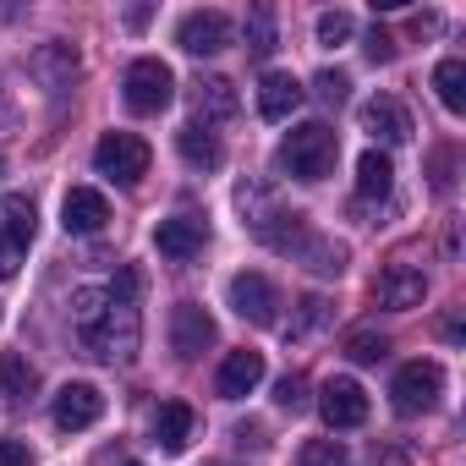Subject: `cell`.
<instances>
[{
    "label": "cell",
    "instance_id": "1",
    "mask_svg": "<svg viewBox=\"0 0 466 466\" xmlns=\"http://www.w3.org/2000/svg\"><path fill=\"white\" fill-rule=\"evenodd\" d=\"M72 329H77V340L88 346V357H99V362H137V346H143V319H137V308L132 302H116L105 286H83V291H72Z\"/></svg>",
    "mask_w": 466,
    "mask_h": 466
},
{
    "label": "cell",
    "instance_id": "2",
    "mask_svg": "<svg viewBox=\"0 0 466 466\" xmlns=\"http://www.w3.org/2000/svg\"><path fill=\"white\" fill-rule=\"evenodd\" d=\"M280 170L291 176V181H324V176H335V159H340V137H335V127L329 121H302V127H291L286 132V143H280Z\"/></svg>",
    "mask_w": 466,
    "mask_h": 466
},
{
    "label": "cell",
    "instance_id": "3",
    "mask_svg": "<svg viewBox=\"0 0 466 466\" xmlns=\"http://www.w3.org/2000/svg\"><path fill=\"white\" fill-rule=\"evenodd\" d=\"M121 99H127L132 116H159V110L176 99V72H170L159 56H143V61L127 66V77H121Z\"/></svg>",
    "mask_w": 466,
    "mask_h": 466
},
{
    "label": "cell",
    "instance_id": "4",
    "mask_svg": "<svg viewBox=\"0 0 466 466\" xmlns=\"http://www.w3.org/2000/svg\"><path fill=\"white\" fill-rule=\"evenodd\" d=\"M148 159H154V148H148L137 132H105V137L94 143V170L110 176L116 187H137V181L148 176Z\"/></svg>",
    "mask_w": 466,
    "mask_h": 466
},
{
    "label": "cell",
    "instance_id": "5",
    "mask_svg": "<svg viewBox=\"0 0 466 466\" xmlns=\"http://www.w3.org/2000/svg\"><path fill=\"white\" fill-rule=\"evenodd\" d=\"M34 230H39V214H34V198H0V280H17L23 269V253L34 248Z\"/></svg>",
    "mask_w": 466,
    "mask_h": 466
},
{
    "label": "cell",
    "instance_id": "6",
    "mask_svg": "<svg viewBox=\"0 0 466 466\" xmlns=\"http://www.w3.org/2000/svg\"><path fill=\"white\" fill-rule=\"evenodd\" d=\"M439 395H444V368L428 362V357L406 362V368L395 373V384H390V406H395L400 417H422Z\"/></svg>",
    "mask_w": 466,
    "mask_h": 466
},
{
    "label": "cell",
    "instance_id": "7",
    "mask_svg": "<svg viewBox=\"0 0 466 466\" xmlns=\"http://www.w3.org/2000/svg\"><path fill=\"white\" fill-rule=\"evenodd\" d=\"M225 297H230V308H237V319H248V324H258V329L280 324V291H275V280H269V275H258V269L230 275Z\"/></svg>",
    "mask_w": 466,
    "mask_h": 466
},
{
    "label": "cell",
    "instance_id": "8",
    "mask_svg": "<svg viewBox=\"0 0 466 466\" xmlns=\"http://www.w3.org/2000/svg\"><path fill=\"white\" fill-rule=\"evenodd\" d=\"M357 121H362V132L373 137V148H379V154H384V148H400V143L411 137V116H406V105H400V99H390V94L362 99Z\"/></svg>",
    "mask_w": 466,
    "mask_h": 466
},
{
    "label": "cell",
    "instance_id": "9",
    "mask_svg": "<svg viewBox=\"0 0 466 466\" xmlns=\"http://www.w3.org/2000/svg\"><path fill=\"white\" fill-rule=\"evenodd\" d=\"M230 39H237V23H230L225 12H187L176 23V45L187 56H219Z\"/></svg>",
    "mask_w": 466,
    "mask_h": 466
},
{
    "label": "cell",
    "instance_id": "10",
    "mask_svg": "<svg viewBox=\"0 0 466 466\" xmlns=\"http://www.w3.org/2000/svg\"><path fill=\"white\" fill-rule=\"evenodd\" d=\"M319 417L329 428H362L368 422V390L357 379H324L319 384Z\"/></svg>",
    "mask_w": 466,
    "mask_h": 466
},
{
    "label": "cell",
    "instance_id": "11",
    "mask_svg": "<svg viewBox=\"0 0 466 466\" xmlns=\"http://www.w3.org/2000/svg\"><path fill=\"white\" fill-rule=\"evenodd\" d=\"M187 99H192V127H219V121H230L242 110L237 83H230V77H198L187 88Z\"/></svg>",
    "mask_w": 466,
    "mask_h": 466
},
{
    "label": "cell",
    "instance_id": "12",
    "mask_svg": "<svg viewBox=\"0 0 466 466\" xmlns=\"http://www.w3.org/2000/svg\"><path fill=\"white\" fill-rule=\"evenodd\" d=\"M422 297H428V275L411 269V264H390L373 280V302L390 308V313H411V308H422Z\"/></svg>",
    "mask_w": 466,
    "mask_h": 466
},
{
    "label": "cell",
    "instance_id": "13",
    "mask_svg": "<svg viewBox=\"0 0 466 466\" xmlns=\"http://www.w3.org/2000/svg\"><path fill=\"white\" fill-rule=\"evenodd\" d=\"M203 242H208V219H198V214H170V219H159V230H154V248H159L170 264L198 258Z\"/></svg>",
    "mask_w": 466,
    "mask_h": 466
},
{
    "label": "cell",
    "instance_id": "14",
    "mask_svg": "<svg viewBox=\"0 0 466 466\" xmlns=\"http://www.w3.org/2000/svg\"><path fill=\"white\" fill-rule=\"evenodd\" d=\"M61 225H66V237H99V230L110 225V203L99 187H72L61 198Z\"/></svg>",
    "mask_w": 466,
    "mask_h": 466
},
{
    "label": "cell",
    "instance_id": "15",
    "mask_svg": "<svg viewBox=\"0 0 466 466\" xmlns=\"http://www.w3.org/2000/svg\"><path fill=\"white\" fill-rule=\"evenodd\" d=\"M105 417V390L99 384H61V395H56V428H66V433H83V428H94Z\"/></svg>",
    "mask_w": 466,
    "mask_h": 466
},
{
    "label": "cell",
    "instance_id": "16",
    "mask_svg": "<svg viewBox=\"0 0 466 466\" xmlns=\"http://www.w3.org/2000/svg\"><path fill=\"white\" fill-rule=\"evenodd\" d=\"M214 346V319L198 308V302H181L176 313H170V351L181 357V362H192V357H203Z\"/></svg>",
    "mask_w": 466,
    "mask_h": 466
},
{
    "label": "cell",
    "instance_id": "17",
    "mask_svg": "<svg viewBox=\"0 0 466 466\" xmlns=\"http://www.w3.org/2000/svg\"><path fill=\"white\" fill-rule=\"evenodd\" d=\"M264 384V351H230L214 373V395L219 400H242Z\"/></svg>",
    "mask_w": 466,
    "mask_h": 466
},
{
    "label": "cell",
    "instance_id": "18",
    "mask_svg": "<svg viewBox=\"0 0 466 466\" xmlns=\"http://www.w3.org/2000/svg\"><path fill=\"white\" fill-rule=\"evenodd\" d=\"M192 428H198V411H192L187 400H165V406L154 411V444H159L165 455H181V450L192 444Z\"/></svg>",
    "mask_w": 466,
    "mask_h": 466
},
{
    "label": "cell",
    "instance_id": "19",
    "mask_svg": "<svg viewBox=\"0 0 466 466\" xmlns=\"http://www.w3.org/2000/svg\"><path fill=\"white\" fill-rule=\"evenodd\" d=\"M302 83L291 77V72H264V83H258V116L264 121H286L297 105H302Z\"/></svg>",
    "mask_w": 466,
    "mask_h": 466
},
{
    "label": "cell",
    "instance_id": "20",
    "mask_svg": "<svg viewBox=\"0 0 466 466\" xmlns=\"http://www.w3.org/2000/svg\"><path fill=\"white\" fill-rule=\"evenodd\" d=\"M77 66H83V61H77V50H72V45H61V39H56V45H39V50H34V61H28V72H34L45 88H66V83L77 77Z\"/></svg>",
    "mask_w": 466,
    "mask_h": 466
},
{
    "label": "cell",
    "instance_id": "21",
    "mask_svg": "<svg viewBox=\"0 0 466 466\" xmlns=\"http://www.w3.org/2000/svg\"><path fill=\"white\" fill-rule=\"evenodd\" d=\"M176 148H181V159H187L192 170H219V165H225V143H219L208 127H192V121H187V127L176 132Z\"/></svg>",
    "mask_w": 466,
    "mask_h": 466
},
{
    "label": "cell",
    "instance_id": "22",
    "mask_svg": "<svg viewBox=\"0 0 466 466\" xmlns=\"http://www.w3.org/2000/svg\"><path fill=\"white\" fill-rule=\"evenodd\" d=\"M390 187H395V165H390V154L368 148V154L357 159V198L373 203V198H390Z\"/></svg>",
    "mask_w": 466,
    "mask_h": 466
},
{
    "label": "cell",
    "instance_id": "23",
    "mask_svg": "<svg viewBox=\"0 0 466 466\" xmlns=\"http://www.w3.org/2000/svg\"><path fill=\"white\" fill-rule=\"evenodd\" d=\"M335 319V302L329 297H319V291H308L297 308H291V324H286V340H313L324 324Z\"/></svg>",
    "mask_w": 466,
    "mask_h": 466
},
{
    "label": "cell",
    "instance_id": "24",
    "mask_svg": "<svg viewBox=\"0 0 466 466\" xmlns=\"http://www.w3.org/2000/svg\"><path fill=\"white\" fill-rule=\"evenodd\" d=\"M242 39H248V56L253 61H269L280 50V28H275V6H253L248 23H242Z\"/></svg>",
    "mask_w": 466,
    "mask_h": 466
},
{
    "label": "cell",
    "instance_id": "25",
    "mask_svg": "<svg viewBox=\"0 0 466 466\" xmlns=\"http://www.w3.org/2000/svg\"><path fill=\"white\" fill-rule=\"evenodd\" d=\"M34 368H28V357H17V351H0V400L6 406H17V400H28L34 395Z\"/></svg>",
    "mask_w": 466,
    "mask_h": 466
},
{
    "label": "cell",
    "instance_id": "26",
    "mask_svg": "<svg viewBox=\"0 0 466 466\" xmlns=\"http://www.w3.org/2000/svg\"><path fill=\"white\" fill-rule=\"evenodd\" d=\"M433 88H439V105H444L450 116H461V110H466V61H461V56L439 61V66H433Z\"/></svg>",
    "mask_w": 466,
    "mask_h": 466
},
{
    "label": "cell",
    "instance_id": "27",
    "mask_svg": "<svg viewBox=\"0 0 466 466\" xmlns=\"http://www.w3.org/2000/svg\"><path fill=\"white\" fill-rule=\"evenodd\" d=\"M297 258H302L313 275H340L351 253H346V242H329V237H308V248H302Z\"/></svg>",
    "mask_w": 466,
    "mask_h": 466
},
{
    "label": "cell",
    "instance_id": "28",
    "mask_svg": "<svg viewBox=\"0 0 466 466\" xmlns=\"http://www.w3.org/2000/svg\"><path fill=\"white\" fill-rule=\"evenodd\" d=\"M346 357H351V362H384V357H390V340L373 335V329H351V335H346Z\"/></svg>",
    "mask_w": 466,
    "mask_h": 466
},
{
    "label": "cell",
    "instance_id": "29",
    "mask_svg": "<svg viewBox=\"0 0 466 466\" xmlns=\"http://www.w3.org/2000/svg\"><path fill=\"white\" fill-rule=\"evenodd\" d=\"M297 466H346V450L335 439H308L297 450Z\"/></svg>",
    "mask_w": 466,
    "mask_h": 466
},
{
    "label": "cell",
    "instance_id": "30",
    "mask_svg": "<svg viewBox=\"0 0 466 466\" xmlns=\"http://www.w3.org/2000/svg\"><path fill=\"white\" fill-rule=\"evenodd\" d=\"M351 34H357L351 12H324V17H319V45H329V50H335V45H346Z\"/></svg>",
    "mask_w": 466,
    "mask_h": 466
},
{
    "label": "cell",
    "instance_id": "31",
    "mask_svg": "<svg viewBox=\"0 0 466 466\" xmlns=\"http://www.w3.org/2000/svg\"><path fill=\"white\" fill-rule=\"evenodd\" d=\"M313 94H319L324 105H346V94H351V77H346V72H319V77H313Z\"/></svg>",
    "mask_w": 466,
    "mask_h": 466
},
{
    "label": "cell",
    "instance_id": "32",
    "mask_svg": "<svg viewBox=\"0 0 466 466\" xmlns=\"http://www.w3.org/2000/svg\"><path fill=\"white\" fill-rule=\"evenodd\" d=\"M275 400H280L286 411H302V406H308V379H302V373H286V379L275 384Z\"/></svg>",
    "mask_w": 466,
    "mask_h": 466
},
{
    "label": "cell",
    "instance_id": "33",
    "mask_svg": "<svg viewBox=\"0 0 466 466\" xmlns=\"http://www.w3.org/2000/svg\"><path fill=\"white\" fill-rule=\"evenodd\" d=\"M0 466H34L28 439H0Z\"/></svg>",
    "mask_w": 466,
    "mask_h": 466
},
{
    "label": "cell",
    "instance_id": "34",
    "mask_svg": "<svg viewBox=\"0 0 466 466\" xmlns=\"http://www.w3.org/2000/svg\"><path fill=\"white\" fill-rule=\"evenodd\" d=\"M368 61H373V66H379V61H395V39H390L384 28L368 34Z\"/></svg>",
    "mask_w": 466,
    "mask_h": 466
},
{
    "label": "cell",
    "instance_id": "35",
    "mask_svg": "<svg viewBox=\"0 0 466 466\" xmlns=\"http://www.w3.org/2000/svg\"><path fill=\"white\" fill-rule=\"evenodd\" d=\"M450 165H455L450 154H433V187H439V192H450V181H455V176H450Z\"/></svg>",
    "mask_w": 466,
    "mask_h": 466
},
{
    "label": "cell",
    "instance_id": "36",
    "mask_svg": "<svg viewBox=\"0 0 466 466\" xmlns=\"http://www.w3.org/2000/svg\"><path fill=\"white\" fill-rule=\"evenodd\" d=\"M237 444H264V428L258 422H237Z\"/></svg>",
    "mask_w": 466,
    "mask_h": 466
},
{
    "label": "cell",
    "instance_id": "37",
    "mask_svg": "<svg viewBox=\"0 0 466 466\" xmlns=\"http://www.w3.org/2000/svg\"><path fill=\"white\" fill-rule=\"evenodd\" d=\"M148 17H154L148 6H132V12H127V28H148Z\"/></svg>",
    "mask_w": 466,
    "mask_h": 466
},
{
    "label": "cell",
    "instance_id": "38",
    "mask_svg": "<svg viewBox=\"0 0 466 466\" xmlns=\"http://www.w3.org/2000/svg\"><path fill=\"white\" fill-rule=\"evenodd\" d=\"M0 176H6V159H0Z\"/></svg>",
    "mask_w": 466,
    "mask_h": 466
},
{
    "label": "cell",
    "instance_id": "39",
    "mask_svg": "<svg viewBox=\"0 0 466 466\" xmlns=\"http://www.w3.org/2000/svg\"><path fill=\"white\" fill-rule=\"evenodd\" d=\"M127 466H143V461H127Z\"/></svg>",
    "mask_w": 466,
    "mask_h": 466
}]
</instances>
